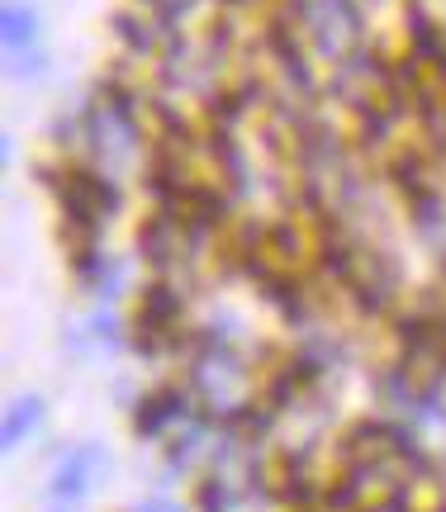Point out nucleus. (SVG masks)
Returning <instances> with one entry per match:
<instances>
[{
  "mask_svg": "<svg viewBox=\"0 0 446 512\" xmlns=\"http://www.w3.org/2000/svg\"><path fill=\"white\" fill-rule=\"evenodd\" d=\"M133 432L143 441H167L171 432H181L195 413H200V403H195V394H190V384L176 375V380H157L148 389V394H138L133 399Z\"/></svg>",
  "mask_w": 446,
  "mask_h": 512,
  "instance_id": "obj_1",
  "label": "nucleus"
},
{
  "mask_svg": "<svg viewBox=\"0 0 446 512\" xmlns=\"http://www.w3.org/2000/svg\"><path fill=\"white\" fill-rule=\"evenodd\" d=\"M105 460V451L100 446H76V451H67L62 456V465L53 470V479H48V498L53 503H67L72 508L76 498H86V489H91V475H95V465Z\"/></svg>",
  "mask_w": 446,
  "mask_h": 512,
  "instance_id": "obj_2",
  "label": "nucleus"
},
{
  "mask_svg": "<svg viewBox=\"0 0 446 512\" xmlns=\"http://www.w3.org/2000/svg\"><path fill=\"white\" fill-rule=\"evenodd\" d=\"M38 29H43V19H38L34 5H24V0H10V5H5V15H0V38H5V53L38 48Z\"/></svg>",
  "mask_w": 446,
  "mask_h": 512,
  "instance_id": "obj_3",
  "label": "nucleus"
},
{
  "mask_svg": "<svg viewBox=\"0 0 446 512\" xmlns=\"http://www.w3.org/2000/svg\"><path fill=\"white\" fill-rule=\"evenodd\" d=\"M43 413H48V403L38 399V394H19V399H10V408H5V432H0L5 451H19L24 437L43 422Z\"/></svg>",
  "mask_w": 446,
  "mask_h": 512,
  "instance_id": "obj_4",
  "label": "nucleus"
},
{
  "mask_svg": "<svg viewBox=\"0 0 446 512\" xmlns=\"http://www.w3.org/2000/svg\"><path fill=\"white\" fill-rule=\"evenodd\" d=\"M43 67H48V53H43V48H24V53H10V76H15V81H34Z\"/></svg>",
  "mask_w": 446,
  "mask_h": 512,
  "instance_id": "obj_5",
  "label": "nucleus"
},
{
  "mask_svg": "<svg viewBox=\"0 0 446 512\" xmlns=\"http://www.w3.org/2000/svg\"><path fill=\"white\" fill-rule=\"evenodd\" d=\"M133 512H181V508H176L171 498H143V503H138Z\"/></svg>",
  "mask_w": 446,
  "mask_h": 512,
  "instance_id": "obj_6",
  "label": "nucleus"
},
{
  "mask_svg": "<svg viewBox=\"0 0 446 512\" xmlns=\"http://www.w3.org/2000/svg\"><path fill=\"white\" fill-rule=\"evenodd\" d=\"M53 512H72V508H67V503H53Z\"/></svg>",
  "mask_w": 446,
  "mask_h": 512,
  "instance_id": "obj_7",
  "label": "nucleus"
}]
</instances>
